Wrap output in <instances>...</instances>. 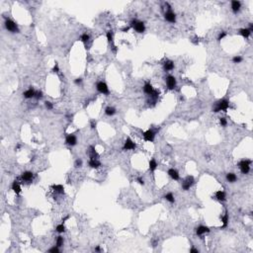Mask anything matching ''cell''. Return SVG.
I'll list each match as a JSON object with an SVG mask.
<instances>
[{
    "mask_svg": "<svg viewBox=\"0 0 253 253\" xmlns=\"http://www.w3.org/2000/svg\"><path fill=\"white\" fill-rule=\"evenodd\" d=\"M228 108H229V102L226 99H223V100H219V102L215 103V107H214V112H215V113L220 112V111L227 112Z\"/></svg>",
    "mask_w": 253,
    "mask_h": 253,
    "instance_id": "obj_1",
    "label": "cell"
},
{
    "mask_svg": "<svg viewBox=\"0 0 253 253\" xmlns=\"http://www.w3.org/2000/svg\"><path fill=\"white\" fill-rule=\"evenodd\" d=\"M131 28H132L134 30L137 32V33H144L145 31V26H144V23L141 22V21H137L136 19L132 20L131 22V25H130Z\"/></svg>",
    "mask_w": 253,
    "mask_h": 253,
    "instance_id": "obj_2",
    "label": "cell"
},
{
    "mask_svg": "<svg viewBox=\"0 0 253 253\" xmlns=\"http://www.w3.org/2000/svg\"><path fill=\"white\" fill-rule=\"evenodd\" d=\"M144 92L145 93V94L149 95V96H150V97H152L153 99H156L157 97H158V95H159L158 91L155 90L150 83H146L145 85H144Z\"/></svg>",
    "mask_w": 253,
    "mask_h": 253,
    "instance_id": "obj_3",
    "label": "cell"
},
{
    "mask_svg": "<svg viewBox=\"0 0 253 253\" xmlns=\"http://www.w3.org/2000/svg\"><path fill=\"white\" fill-rule=\"evenodd\" d=\"M252 161L249 160V159H243L239 162V168H240V171H241L242 174H248L250 171V165H251Z\"/></svg>",
    "mask_w": 253,
    "mask_h": 253,
    "instance_id": "obj_4",
    "label": "cell"
},
{
    "mask_svg": "<svg viewBox=\"0 0 253 253\" xmlns=\"http://www.w3.org/2000/svg\"><path fill=\"white\" fill-rule=\"evenodd\" d=\"M194 182H195V179H194L193 176H187L182 182V189L185 190V191H188L193 186Z\"/></svg>",
    "mask_w": 253,
    "mask_h": 253,
    "instance_id": "obj_5",
    "label": "cell"
},
{
    "mask_svg": "<svg viewBox=\"0 0 253 253\" xmlns=\"http://www.w3.org/2000/svg\"><path fill=\"white\" fill-rule=\"evenodd\" d=\"M5 27H6V29H7L8 31H10L12 33H18V32H19V29H18V27L16 25V23L13 22V21L10 19H6V21H5Z\"/></svg>",
    "mask_w": 253,
    "mask_h": 253,
    "instance_id": "obj_6",
    "label": "cell"
},
{
    "mask_svg": "<svg viewBox=\"0 0 253 253\" xmlns=\"http://www.w3.org/2000/svg\"><path fill=\"white\" fill-rule=\"evenodd\" d=\"M142 136H144V140H145V141H153V140H154L155 132L153 130L148 128V131L142 132Z\"/></svg>",
    "mask_w": 253,
    "mask_h": 253,
    "instance_id": "obj_7",
    "label": "cell"
},
{
    "mask_svg": "<svg viewBox=\"0 0 253 253\" xmlns=\"http://www.w3.org/2000/svg\"><path fill=\"white\" fill-rule=\"evenodd\" d=\"M124 150H135L136 148V142H134V140L131 137H128L126 140L125 144H124Z\"/></svg>",
    "mask_w": 253,
    "mask_h": 253,
    "instance_id": "obj_8",
    "label": "cell"
},
{
    "mask_svg": "<svg viewBox=\"0 0 253 253\" xmlns=\"http://www.w3.org/2000/svg\"><path fill=\"white\" fill-rule=\"evenodd\" d=\"M96 87H97V90H98L100 93L105 94V95H109L110 94L109 88H108V86H107V84H106L105 82L100 81V82H98V83H97Z\"/></svg>",
    "mask_w": 253,
    "mask_h": 253,
    "instance_id": "obj_9",
    "label": "cell"
},
{
    "mask_svg": "<svg viewBox=\"0 0 253 253\" xmlns=\"http://www.w3.org/2000/svg\"><path fill=\"white\" fill-rule=\"evenodd\" d=\"M166 85L168 87V89L172 90L176 87V78L172 75H169L166 77Z\"/></svg>",
    "mask_w": 253,
    "mask_h": 253,
    "instance_id": "obj_10",
    "label": "cell"
},
{
    "mask_svg": "<svg viewBox=\"0 0 253 253\" xmlns=\"http://www.w3.org/2000/svg\"><path fill=\"white\" fill-rule=\"evenodd\" d=\"M65 144H68V145H70V146H74V145L77 144V139H76V136H74V135H72V134L67 135L66 137H65Z\"/></svg>",
    "mask_w": 253,
    "mask_h": 253,
    "instance_id": "obj_11",
    "label": "cell"
},
{
    "mask_svg": "<svg viewBox=\"0 0 253 253\" xmlns=\"http://www.w3.org/2000/svg\"><path fill=\"white\" fill-rule=\"evenodd\" d=\"M164 18H165V20H166V21H168V22H170V23H175V22H176V15H175V13H174V12H172L171 10H168V11L165 13Z\"/></svg>",
    "mask_w": 253,
    "mask_h": 253,
    "instance_id": "obj_12",
    "label": "cell"
},
{
    "mask_svg": "<svg viewBox=\"0 0 253 253\" xmlns=\"http://www.w3.org/2000/svg\"><path fill=\"white\" fill-rule=\"evenodd\" d=\"M33 178H34V174L30 172V171H26V172L22 173V175H21V179L25 182H32Z\"/></svg>",
    "mask_w": 253,
    "mask_h": 253,
    "instance_id": "obj_13",
    "label": "cell"
},
{
    "mask_svg": "<svg viewBox=\"0 0 253 253\" xmlns=\"http://www.w3.org/2000/svg\"><path fill=\"white\" fill-rule=\"evenodd\" d=\"M23 95H24V97L26 99H31V98H34L35 95H36V91L34 90V88H32V87H30L28 90H26L24 93H23Z\"/></svg>",
    "mask_w": 253,
    "mask_h": 253,
    "instance_id": "obj_14",
    "label": "cell"
},
{
    "mask_svg": "<svg viewBox=\"0 0 253 253\" xmlns=\"http://www.w3.org/2000/svg\"><path fill=\"white\" fill-rule=\"evenodd\" d=\"M168 175H169L173 180H176V181L180 179V175L178 173V171L176 169H174V168H170V169L168 170Z\"/></svg>",
    "mask_w": 253,
    "mask_h": 253,
    "instance_id": "obj_15",
    "label": "cell"
},
{
    "mask_svg": "<svg viewBox=\"0 0 253 253\" xmlns=\"http://www.w3.org/2000/svg\"><path fill=\"white\" fill-rule=\"evenodd\" d=\"M210 232V228L208 227H205V226H200L196 228V233L198 235H203L205 233H208Z\"/></svg>",
    "mask_w": 253,
    "mask_h": 253,
    "instance_id": "obj_16",
    "label": "cell"
},
{
    "mask_svg": "<svg viewBox=\"0 0 253 253\" xmlns=\"http://www.w3.org/2000/svg\"><path fill=\"white\" fill-rule=\"evenodd\" d=\"M12 190L14 191V193L15 194H20V193L22 192V188H21V185H20V183L18 181H14L13 183H12V186H11Z\"/></svg>",
    "mask_w": 253,
    "mask_h": 253,
    "instance_id": "obj_17",
    "label": "cell"
},
{
    "mask_svg": "<svg viewBox=\"0 0 253 253\" xmlns=\"http://www.w3.org/2000/svg\"><path fill=\"white\" fill-rule=\"evenodd\" d=\"M215 198L217 200H219V202H224L226 201V193L223 190H219V191H217L215 194Z\"/></svg>",
    "mask_w": 253,
    "mask_h": 253,
    "instance_id": "obj_18",
    "label": "cell"
},
{
    "mask_svg": "<svg viewBox=\"0 0 253 253\" xmlns=\"http://www.w3.org/2000/svg\"><path fill=\"white\" fill-rule=\"evenodd\" d=\"M240 7H241V3L239 1H237V0L231 1V9H232V11L234 13H237L239 11V9H240Z\"/></svg>",
    "mask_w": 253,
    "mask_h": 253,
    "instance_id": "obj_19",
    "label": "cell"
},
{
    "mask_svg": "<svg viewBox=\"0 0 253 253\" xmlns=\"http://www.w3.org/2000/svg\"><path fill=\"white\" fill-rule=\"evenodd\" d=\"M52 189L53 190V192L57 193V194H63L64 193V188L63 186L61 184H53L52 186Z\"/></svg>",
    "mask_w": 253,
    "mask_h": 253,
    "instance_id": "obj_20",
    "label": "cell"
},
{
    "mask_svg": "<svg viewBox=\"0 0 253 253\" xmlns=\"http://www.w3.org/2000/svg\"><path fill=\"white\" fill-rule=\"evenodd\" d=\"M89 166L91 168H94V169H97L99 167L101 166V163L99 161L98 159H94V158H90L89 160Z\"/></svg>",
    "mask_w": 253,
    "mask_h": 253,
    "instance_id": "obj_21",
    "label": "cell"
},
{
    "mask_svg": "<svg viewBox=\"0 0 253 253\" xmlns=\"http://www.w3.org/2000/svg\"><path fill=\"white\" fill-rule=\"evenodd\" d=\"M239 34L241 35L243 38L247 39L250 36V35H251V32L248 30V28H242V29H240V30H239Z\"/></svg>",
    "mask_w": 253,
    "mask_h": 253,
    "instance_id": "obj_22",
    "label": "cell"
},
{
    "mask_svg": "<svg viewBox=\"0 0 253 253\" xmlns=\"http://www.w3.org/2000/svg\"><path fill=\"white\" fill-rule=\"evenodd\" d=\"M164 69L166 70V71H170V70H172V69H174V62L171 61H167L164 62Z\"/></svg>",
    "mask_w": 253,
    "mask_h": 253,
    "instance_id": "obj_23",
    "label": "cell"
},
{
    "mask_svg": "<svg viewBox=\"0 0 253 253\" xmlns=\"http://www.w3.org/2000/svg\"><path fill=\"white\" fill-rule=\"evenodd\" d=\"M227 180L229 182V183H234V182L237 180V177H236V175L234 173H227Z\"/></svg>",
    "mask_w": 253,
    "mask_h": 253,
    "instance_id": "obj_24",
    "label": "cell"
},
{
    "mask_svg": "<svg viewBox=\"0 0 253 253\" xmlns=\"http://www.w3.org/2000/svg\"><path fill=\"white\" fill-rule=\"evenodd\" d=\"M222 222H223V227H227L228 224V213L226 211L224 215L222 217Z\"/></svg>",
    "mask_w": 253,
    "mask_h": 253,
    "instance_id": "obj_25",
    "label": "cell"
},
{
    "mask_svg": "<svg viewBox=\"0 0 253 253\" xmlns=\"http://www.w3.org/2000/svg\"><path fill=\"white\" fill-rule=\"evenodd\" d=\"M157 168V162H156V160H155L154 158H152L149 160V170L150 171H155V169Z\"/></svg>",
    "mask_w": 253,
    "mask_h": 253,
    "instance_id": "obj_26",
    "label": "cell"
},
{
    "mask_svg": "<svg viewBox=\"0 0 253 253\" xmlns=\"http://www.w3.org/2000/svg\"><path fill=\"white\" fill-rule=\"evenodd\" d=\"M89 152H90V158L98 159L99 154L97 153V151L95 150L94 146H90V148H89Z\"/></svg>",
    "mask_w": 253,
    "mask_h": 253,
    "instance_id": "obj_27",
    "label": "cell"
},
{
    "mask_svg": "<svg viewBox=\"0 0 253 253\" xmlns=\"http://www.w3.org/2000/svg\"><path fill=\"white\" fill-rule=\"evenodd\" d=\"M105 114L107 115V116H113V115H115L116 114V109L114 108V107H107L105 109Z\"/></svg>",
    "mask_w": 253,
    "mask_h": 253,
    "instance_id": "obj_28",
    "label": "cell"
},
{
    "mask_svg": "<svg viewBox=\"0 0 253 253\" xmlns=\"http://www.w3.org/2000/svg\"><path fill=\"white\" fill-rule=\"evenodd\" d=\"M164 198H165V200L168 201L169 203H171V204H173L174 202H175V198H174L173 194L172 193H167L166 195L164 196Z\"/></svg>",
    "mask_w": 253,
    "mask_h": 253,
    "instance_id": "obj_29",
    "label": "cell"
},
{
    "mask_svg": "<svg viewBox=\"0 0 253 253\" xmlns=\"http://www.w3.org/2000/svg\"><path fill=\"white\" fill-rule=\"evenodd\" d=\"M89 39H90V37H89V35L86 34V33H84V34H82L81 36H80V41L82 43H84V44H86L87 42H89Z\"/></svg>",
    "mask_w": 253,
    "mask_h": 253,
    "instance_id": "obj_30",
    "label": "cell"
},
{
    "mask_svg": "<svg viewBox=\"0 0 253 253\" xmlns=\"http://www.w3.org/2000/svg\"><path fill=\"white\" fill-rule=\"evenodd\" d=\"M56 231L58 232V233H62V232H64V231H65V227H64L63 223L58 224V226L56 227Z\"/></svg>",
    "mask_w": 253,
    "mask_h": 253,
    "instance_id": "obj_31",
    "label": "cell"
},
{
    "mask_svg": "<svg viewBox=\"0 0 253 253\" xmlns=\"http://www.w3.org/2000/svg\"><path fill=\"white\" fill-rule=\"evenodd\" d=\"M63 242H64V240H63V237H62V236H57V240H56V244H57V247H61V246L63 245Z\"/></svg>",
    "mask_w": 253,
    "mask_h": 253,
    "instance_id": "obj_32",
    "label": "cell"
},
{
    "mask_svg": "<svg viewBox=\"0 0 253 253\" xmlns=\"http://www.w3.org/2000/svg\"><path fill=\"white\" fill-rule=\"evenodd\" d=\"M106 36H107V40H108V42H109V43H112V42H113V34H112V31H109V32H107Z\"/></svg>",
    "mask_w": 253,
    "mask_h": 253,
    "instance_id": "obj_33",
    "label": "cell"
},
{
    "mask_svg": "<svg viewBox=\"0 0 253 253\" xmlns=\"http://www.w3.org/2000/svg\"><path fill=\"white\" fill-rule=\"evenodd\" d=\"M232 61H233L234 63H240L242 61V57H240V56H236V57H234L233 58H232Z\"/></svg>",
    "mask_w": 253,
    "mask_h": 253,
    "instance_id": "obj_34",
    "label": "cell"
},
{
    "mask_svg": "<svg viewBox=\"0 0 253 253\" xmlns=\"http://www.w3.org/2000/svg\"><path fill=\"white\" fill-rule=\"evenodd\" d=\"M219 124L222 127H226L227 125V121L226 118H219Z\"/></svg>",
    "mask_w": 253,
    "mask_h": 253,
    "instance_id": "obj_35",
    "label": "cell"
},
{
    "mask_svg": "<svg viewBox=\"0 0 253 253\" xmlns=\"http://www.w3.org/2000/svg\"><path fill=\"white\" fill-rule=\"evenodd\" d=\"M59 247H57V245L56 246H53V247H52L49 250V252H52V253H58L59 252V249H58Z\"/></svg>",
    "mask_w": 253,
    "mask_h": 253,
    "instance_id": "obj_36",
    "label": "cell"
},
{
    "mask_svg": "<svg viewBox=\"0 0 253 253\" xmlns=\"http://www.w3.org/2000/svg\"><path fill=\"white\" fill-rule=\"evenodd\" d=\"M45 108H47V109H48V110H53V103L49 102V101H47V102H45Z\"/></svg>",
    "mask_w": 253,
    "mask_h": 253,
    "instance_id": "obj_37",
    "label": "cell"
},
{
    "mask_svg": "<svg viewBox=\"0 0 253 253\" xmlns=\"http://www.w3.org/2000/svg\"><path fill=\"white\" fill-rule=\"evenodd\" d=\"M74 166H75L76 168H79V167L82 166V160H81V159H77V160H75Z\"/></svg>",
    "mask_w": 253,
    "mask_h": 253,
    "instance_id": "obj_38",
    "label": "cell"
},
{
    "mask_svg": "<svg viewBox=\"0 0 253 253\" xmlns=\"http://www.w3.org/2000/svg\"><path fill=\"white\" fill-rule=\"evenodd\" d=\"M43 97V92L42 91H36V95H35V98L36 99H41Z\"/></svg>",
    "mask_w": 253,
    "mask_h": 253,
    "instance_id": "obj_39",
    "label": "cell"
},
{
    "mask_svg": "<svg viewBox=\"0 0 253 253\" xmlns=\"http://www.w3.org/2000/svg\"><path fill=\"white\" fill-rule=\"evenodd\" d=\"M53 72H54V73H58L59 72V66H58V63H57V62H56V64H54V66L53 68Z\"/></svg>",
    "mask_w": 253,
    "mask_h": 253,
    "instance_id": "obj_40",
    "label": "cell"
},
{
    "mask_svg": "<svg viewBox=\"0 0 253 253\" xmlns=\"http://www.w3.org/2000/svg\"><path fill=\"white\" fill-rule=\"evenodd\" d=\"M226 36H227V33H226V32H222V33H220V34L219 35V38H218V41H220V40H223V39Z\"/></svg>",
    "mask_w": 253,
    "mask_h": 253,
    "instance_id": "obj_41",
    "label": "cell"
},
{
    "mask_svg": "<svg viewBox=\"0 0 253 253\" xmlns=\"http://www.w3.org/2000/svg\"><path fill=\"white\" fill-rule=\"evenodd\" d=\"M74 83H75L76 85H79V84L82 83V79H81V78H76V79L74 80Z\"/></svg>",
    "mask_w": 253,
    "mask_h": 253,
    "instance_id": "obj_42",
    "label": "cell"
},
{
    "mask_svg": "<svg viewBox=\"0 0 253 253\" xmlns=\"http://www.w3.org/2000/svg\"><path fill=\"white\" fill-rule=\"evenodd\" d=\"M136 181L139 182V184H140V185H144V179H142V178L139 177L137 179H136Z\"/></svg>",
    "mask_w": 253,
    "mask_h": 253,
    "instance_id": "obj_43",
    "label": "cell"
},
{
    "mask_svg": "<svg viewBox=\"0 0 253 253\" xmlns=\"http://www.w3.org/2000/svg\"><path fill=\"white\" fill-rule=\"evenodd\" d=\"M190 252L191 253H199V250L196 249V248H192V249L190 250Z\"/></svg>",
    "mask_w": 253,
    "mask_h": 253,
    "instance_id": "obj_44",
    "label": "cell"
},
{
    "mask_svg": "<svg viewBox=\"0 0 253 253\" xmlns=\"http://www.w3.org/2000/svg\"><path fill=\"white\" fill-rule=\"evenodd\" d=\"M95 127H96V123H95L94 121H92V122H91V128H94Z\"/></svg>",
    "mask_w": 253,
    "mask_h": 253,
    "instance_id": "obj_45",
    "label": "cell"
},
{
    "mask_svg": "<svg viewBox=\"0 0 253 253\" xmlns=\"http://www.w3.org/2000/svg\"><path fill=\"white\" fill-rule=\"evenodd\" d=\"M130 28H131V27H126V28H124V29H123V31H124V32H127V31L130 30Z\"/></svg>",
    "mask_w": 253,
    "mask_h": 253,
    "instance_id": "obj_46",
    "label": "cell"
},
{
    "mask_svg": "<svg viewBox=\"0 0 253 253\" xmlns=\"http://www.w3.org/2000/svg\"><path fill=\"white\" fill-rule=\"evenodd\" d=\"M95 250H96V251H100L101 249H100V247H99V246H97V247L95 248Z\"/></svg>",
    "mask_w": 253,
    "mask_h": 253,
    "instance_id": "obj_47",
    "label": "cell"
}]
</instances>
